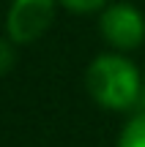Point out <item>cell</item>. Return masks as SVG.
Wrapping results in <instances>:
<instances>
[{"instance_id":"1","label":"cell","mask_w":145,"mask_h":147,"mask_svg":"<svg viewBox=\"0 0 145 147\" xmlns=\"http://www.w3.org/2000/svg\"><path fill=\"white\" fill-rule=\"evenodd\" d=\"M88 93L96 104L107 109H131L140 101V74L126 57L118 55H101L88 65L85 74Z\"/></svg>"},{"instance_id":"2","label":"cell","mask_w":145,"mask_h":147,"mask_svg":"<svg viewBox=\"0 0 145 147\" xmlns=\"http://www.w3.org/2000/svg\"><path fill=\"white\" fill-rule=\"evenodd\" d=\"M55 19V0H14L8 14V33L14 41L27 44L47 33Z\"/></svg>"},{"instance_id":"3","label":"cell","mask_w":145,"mask_h":147,"mask_svg":"<svg viewBox=\"0 0 145 147\" xmlns=\"http://www.w3.org/2000/svg\"><path fill=\"white\" fill-rule=\"evenodd\" d=\"M101 33L118 49H137L145 38V19L129 3L110 5L101 14Z\"/></svg>"},{"instance_id":"4","label":"cell","mask_w":145,"mask_h":147,"mask_svg":"<svg viewBox=\"0 0 145 147\" xmlns=\"http://www.w3.org/2000/svg\"><path fill=\"white\" fill-rule=\"evenodd\" d=\"M118 147H145V115H137L120 131Z\"/></svg>"},{"instance_id":"5","label":"cell","mask_w":145,"mask_h":147,"mask_svg":"<svg viewBox=\"0 0 145 147\" xmlns=\"http://www.w3.org/2000/svg\"><path fill=\"white\" fill-rule=\"evenodd\" d=\"M69 11H77V14H91V11L101 8L104 0H60Z\"/></svg>"},{"instance_id":"6","label":"cell","mask_w":145,"mask_h":147,"mask_svg":"<svg viewBox=\"0 0 145 147\" xmlns=\"http://www.w3.org/2000/svg\"><path fill=\"white\" fill-rule=\"evenodd\" d=\"M11 65H14V52L5 41H0V74H5Z\"/></svg>"}]
</instances>
